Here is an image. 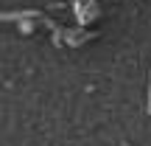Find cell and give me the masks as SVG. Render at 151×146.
Returning <instances> with one entry per match:
<instances>
[{"label": "cell", "instance_id": "1", "mask_svg": "<svg viewBox=\"0 0 151 146\" xmlns=\"http://www.w3.org/2000/svg\"><path fill=\"white\" fill-rule=\"evenodd\" d=\"M20 28H22L25 34H31V31H34V25H31V23H22V20H20Z\"/></svg>", "mask_w": 151, "mask_h": 146}, {"label": "cell", "instance_id": "2", "mask_svg": "<svg viewBox=\"0 0 151 146\" xmlns=\"http://www.w3.org/2000/svg\"><path fill=\"white\" fill-rule=\"evenodd\" d=\"M148 113H151V84H148Z\"/></svg>", "mask_w": 151, "mask_h": 146}]
</instances>
